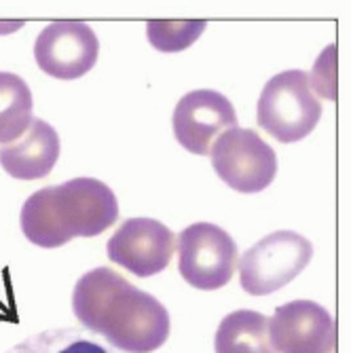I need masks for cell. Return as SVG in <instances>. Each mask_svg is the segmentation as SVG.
I'll return each instance as SVG.
<instances>
[{
	"label": "cell",
	"mask_w": 351,
	"mask_h": 353,
	"mask_svg": "<svg viewBox=\"0 0 351 353\" xmlns=\"http://www.w3.org/2000/svg\"><path fill=\"white\" fill-rule=\"evenodd\" d=\"M7 353H108L77 330H45L17 343Z\"/></svg>",
	"instance_id": "obj_14"
},
{
	"label": "cell",
	"mask_w": 351,
	"mask_h": 353,
	"mask_svg": "<svg viewBox=\"0 0 351 353\" xmlns=\"http://www.w3.org/2000/svg\"><path fill=\"white\" fill-rule=\"evenodd\" d=\"M311 243L292 231H275L239 259L241 288L252 296L271 294L290 283L309 265Z\"/></svg>",
	"instance_id": "obj_4"
},
{
	"label": "cell",
	"mask_w": 351,
	"mask_h": 353,
	"mask_svg": "<svg viewBox=\"0 0 351 353\" xmlns=\"http://www.w3.org/2000/svg\"><path fill=\"white\" fill-rule=\"evenodd\" d=\"M320 117L322 104L311 89L309 74L303 70L275 74L259 98V125L283 144L307 138L320 123Z\"/></svg>",
	"instance_id": "obj_3"
},
{
	"label": "cell",
	"mask_w": 351,
	"mask_h": 353,
	"mask_svg": "<svg viewBox=\"0 0 351 353\" xmlns=\"http://www.w3.org/2000/svg\"><path fill=\"white\" fill-rule=\"evenodd\" d=\"M32 123V93L13 72H0V142L9 144L26 134Z\"/></svg>",
	"instance_id": "obj_13"
},
{
	"label": "cell",
	"mask_w": 351,
	"mask_h": 353,
	"mask_svg": "<svg viewBox=\"0 0 351 353\" xmlns=\"http://www.w3.org/2000/svg\"><path fill=\"white\" fill-rule=\"evenodd\" d=\"M237 265L233 237L216 224L197 222L178 237V271L197 290L225 288Z\"/></svg>",
	"instance_id": "obj_5"
},
{
	"label": "cell",
	"mask_w": 351,
	"mask_h": 353,
	"mask_svg": "<svg viewBox=\"0 0 351 353\" xmlns=\"http://www.w3.org/2000/svg\"><path fill=\"white\" fill-rule=\"evenodd\" d=\"M210 154L220 180L237 192H261L277 174L275 150L254 130L233 127L214 142Z\"/></svg>",
	"instance_id": "obj_6"
},
{
	"label": "cell",
	"mask_w": 351,
	"mask_h": 353,
	"mask_svg": "<svg viewBox=\"0 0 351 353\" xmlns=\"http://www.w3.org/2000/svg\"><path fill=\"white\" fill-rule=\"evenodd\" d=\"M100 43L85 21H53L34 45V57L43 72L72 81L87 74L98 61Z\"/></svg>",
	"instance_id": "obj_7"
},
{
	"label": "cell",
	"mask_w": 351,
	"mask_h": 353,
	"mask_svg": "<svg viewBox=\"0 0 351 353\" xmlns=\"http://www.w3.org/2000/svg\"><path fill=\"white\" fill-rule=\"evenodd\" d=\"M59 157V136L43 119H32L15 142L0 146V165L17 180H39L51 174Z\"/></svg>",
	"instance_id": "obj_11"
},
{
	"label": "cell",
	"mask_w": 351,
	"mask_h": 353,
	"mask_svg": "<svg viewBox=\"0 0 351 353\" xmlns=\"http://www.w3.org/2000/svg\"><path fill=\"white\" fill-rule=\"evenodd\" d=\"M330 313L313 301H292L269 319V341L279 353H330L334 347Z\"/></svg>",
	"instance_id": "obj_10"
},
{
	"label": "cell",
	"mask_w": 351,
	"mask_h": 353,
	"mask_svg": "<svg viewBox=\"0 0 351 353\" xmlns=\"http://www.w3.org/2000/svg\"><path fill=\"white\" fill-rule=\"evenodd\" d=\"M119 218L110 186L93 178H74L45 186L21 208V231L34 245L59 248L74 237H95Z\"/></svg>",
	"instance_id": "obj_2"
},
{
	"label": "cell",
	"mask_w": 351,
	"mask_h": 353,
	"mask_svg": "<svg viewBox=\"0 0 351 353\" xmlns=\"http://www.w3.org/2000/svg\"><path fill=\"white\" fill-rule=\"evenodd\" d=\"M205 30V21H148L146 34L154 49L163 53H178L193 45L201 32Z\"/></svg>",
	"instance_id": "obj_15"
},
{
	"label": "cell",
	"mask_w": 351,
	"mask_h": 353,
	"mask_svg": "<svg viewBox=\"0 0 351 353\" xmlns=\"http://www.w3.org/2000/svg\"><path fill=\"white\" fill-rule=\"evenodd\" d=\"M176 237L163 222L127 218L108 241V259L138 277L161 273L174 254Z\"/></svg>",
	"instance_id": "obj_8"
},
{
	"label": "cell",
	"mask_w": 351,
	"mask_h": 353,
	"mask_svg": "<svg viewBox=\"0 0 351 353\" xmlns=\"http://www.w3.org/2000/svg\"><path fill=\"white\" fill-rule=\"evenodd\" d=\"M176 140L193 154H210L214 140L237 127L233 104L214 89L186 93L174 110Z\"/></svg>",
	"instance_id": "obj_9"
},
{
	"label": "cell",
	"mask_w": 351,
	"mask_h": 353,
	"mask_svg": "<svg viewBox=\"0 0 351 353\" xmlns=\"http://www.w3.org/2000/svg\"><path fill=\"white\" fill-rule=\"evenodd\" d=\"M216 353H275L269 341V317L239 309L220 322L214 336Z\"/></svg>",
	"instance_id": "obj_12"
},
{
	"label": "cell",
	"mask_w": 351,
	"mask_h": 353,
	"mask_svg": "<svg viewBox=\"0 0 351 353\" xmlns=\"http://www.w3.org/2000/svg\"><path fill=\"white\" fill-rule=\"evenodd\" d=\"M72 309L87 330L104 334L127 353H150L170 336L168 309L108 267L77 281Z\"/></svg>",
	"instance_id": "obj_1"
}]
</instances>
